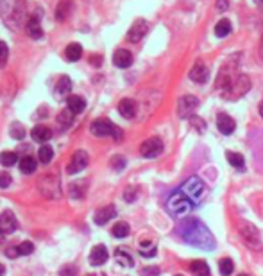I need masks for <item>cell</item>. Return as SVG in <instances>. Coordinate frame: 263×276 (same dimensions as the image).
<instances>
[{"instance_id":"obj_55","label":"cell","mask_w":263,"mask_h":276,"mask_svg":"<svg viewBox=\"0 0 263 276\" xmlns=\"http://www.w3.org/2000/svg\"><path fill=\"white\" fill-rule=\"evenodd\" d=\"M238 276H247V275H238Z\"/></svg>"},{"instance_id":"obj_9","label":"cell","mask_w":263,"mask_h":276,"mask_svg":"<svg viewBox=\"0 0 263 276\" xmlns=\"http://www.w3.org/2000/svg\"><path fill=\"white\" fill-rule=\"evenodd\" d=\"M197 108H199V99L194 97V95H183V97L177 101V115L181 118L194 117Z\"/></svg>"},{"instance_id":"obj_23","label":"cell","mask_w":263,"mask_h":276,"mask_svg":"<svg viewBox=\"0 0 263 276\" xmlns=\"http://www.w3.org/2000/svg\"><path fill=\"white\" fill-rule=\"evenodd\" d=\"M66 104H68V109H72L75 115L77 113H83L86 108V101L79 95H68L66 99Z\"/></svg>"},{"instance_id":"obj_42","label":"cell","mask_w":263,"mask_h":276,"mask_svg":"<svg viewBox=\"0 0 263 276\" xmlns=\"http://www.w3.org/2000/svg\"><path fill=\"white\" fill-rule=\"evenodd\" d=\"M111 167H113L115 171H122V169L125 167V158L120 156V154L113 156V158H111Z\"/></svg>"},{"instance_id":"obj_35","label":"cell","mask_w":263,"mask_h":276,"mask_svg":"<svg viewBox=\"0 0 263 276\" xmlns=\"http://www.w3.org/2000/svg\"><path fill=\"white\" fill-rule=\"evenodd\" d=\"M129 232H131V228H129V224L127 222H117L113 226V235L117 237V239H124V237H127L129 235Z\"/></svg>"},{"instance_id":"obj_12","label":"cell","mask_w":263,"mask_h":276,"mask_svg":"<svg viewBox=\"0 0 263 276\" xmlns=\"http://www.w3.org/2000/svg\"><path fill=\"white\" fill-rule=\"evenodd\" d=\"M86 165H88V153L79 149V151H75V153L72 154V160H70V163H68V174L81 172L83 169H86Z\"/></svg>"},{"instance_id":"obj_18","label":"cell","mask_w":263,"mask_h":276,"mask_svg":"<svg viewBox=\"0 0 263 276\" xmlns=\"http://www.w3.org/2000/svg\"><path fill=\"white\" fill-rule=\"evenodd\" d=\"M25 33H27L30 38H34V39H40L41 36H43V29H41L38 15L30 16V18L27 20V24H25Z\"/></svg>"},{"instance_id":"obj_3","label":"cell","mask_w":263,"mask_h":276,"mask_svg":"<svg viewBox=\"0 0 263 276\" xmlns=\"http://www.w3.org/2000/svg\"><path fill=\"white\" fill-rule=\"evenodd\" d=\"M165 207H167V210H169V213L172 217H183V215H186L190 210L195 208L194 205L186 199V196H184L183 192H179V188L167 197V205H165Z\"/></svg>"},{"instance_id":"obj_40","label":"cell","mask_w":263,"mask_h":276,"mask_svg":"<svg viewBox=\"0 0 263 276\" xmlns=\"http://www.w3.org/2000/svg\"><path fill=\"white\" fill-rule=\"evenodd\" d=\"M7 58H9V49H7L5 41H0V69H2V67H5V63H7Z\"/></svg>"},{"instance_id":"obj_33","label":"cell","mask_w":263,"mask_h":276,"mask_svg":"<svg viewBox=\"0 0 263 276\" xmlns=\"http://www.w3.org/2000/svg\"><path fill=\"white\" fill-rule=\"evenodd\" d=\"M231 33V22L229 20H220L219 24H217V27H215V34L219 36V38H226V36Z\"/></svg>"},{"instance_id":"obj_25","label":"cell","mask_w":263,"mask_h":276,"mask_svg":"<svg viewBox=\"0 0 263 276\" xmlns=\"http://www.w3.org/2000/svg\"><path fill=\"white\" fill-rule=\"evenodd\" d=\"M38 167V160L34 156H24L20 160V171L24 174H32Z\"/></svg>"},{"instance_id":"obj_49","label":"cell","mask_w":263,"mask_h":276,"mask_svg":"<svg viewBox=\"0 0 263 276\" xmlns=\"http://www.w3.org/2000/svg\"><path fill=\"white\" fill-rule=\"evenodd\" d=\"M91 63H93V65H100V58H91Z\"/></svg>"},{"instance_id":"obj_22","label":"cell","mask_w":263,"mask_h":276,"mask_svg":"<svg viewBox=\"0 0 263 276\" xmlns=\"http://www.w3.org/2000/svg\"><path fill=\"white\" fill-rule=\"evenodd\" d=\"M72 9H74L72 0H61L59 4H58V7H56V18L59 20V22H65L70 16V13H72Z\"/></svg>"},{"instance_id":"obj_36","label":"cell","mask_w":263,"mask_h":276,"mask_svg":"<svg viewBox=\"0 0 263 276\" xmlns=\"http://www.w3.org/2000/svg\"><path fill=\"white\" fill-rule=\"evenodd\" d=\"M74 117H75V113L72 111V109H61L59 113H58V122L59 124H63V126H70V124L74 122Z\"/></svg>"},{"instance_id":"obj_43","label":"cell","mask_w":263,"mask_h":276,"mask_svg":"<svg viewBox=\"0 0 263 276\" xmlns=\"http://www.w3.org/2000/svg\"><path fill=\"white\" fill-rule=\"evenodd\" d=\"M136 196H138V188L136 187H129V188H125V192H124V199L127 203H133L134 199H136Z\"/></svg>"},{"instance_id":"obj_15","label":"cell","mask_w":263,"mask_h":276,"mask_svg":"<svg viewBox=\"0 0 263 276\" xmlns=\"http://www.w3.org/2000/svg\"><path fill=\"white\" fill-rule=\"evenodd\" d=\"M108 258H110V253H108V249L104 246H100V244L95 246L91 249V253H89V264L93 267L104 266L106 262H108Z\"/></svg>"},{"instance_id":"obj_41","label":"cell","mask_w":263,"mask_h":276,"mask_svg":"<svg viewBox=\"0 0 263 276\" xmlns=\"http://www.w3.org/2000/svg\"><path fill=\"white\" fill-rule=\"evenodd\" d=\"M18 247V253H20V256H25V255H30V253L34 251V246H32V242H22L20 246H16Z\"/></svg>"},{"instance_id":"obj_8","label":"cell","mask_w":263,"mask_h":276,"mask_svg":"<svg viewBox=\"0 0 263 276\" xmlns=\"http://www.w3.org/2000/svg\"><path fill=\"white\" fill-rule=\"evenodd\" d=\"M249 90H251V79H249L247 75L240 74L238 77H236V81H234L228 90H224L222 97L228 99V101H236V99L243 97V95L247 94Z\"/></svg>"},{"instance_id":"obj_51","label":"cell","mask_w":263,"mask_h":276,"mask_svg":"<svg viewBox=\"0 0 263 276\" xmlns=\"http://www.w3.org/2000/svg\"><path fill=\"white\" fill-rule=\"evenodd\" d=\"M260 56L263 58V39H262V43H260Z\"/></svg>"},{"instance_id":"obj_17","label":"cell","mask_w":263,"mask_h":276,"mask_svg":"<svg viewBox=\"0 0 263 276\" xmlns=\"http://www.w3.org/2000/svg\"><path fill=\"white\" fill-rule=\"evenodd\" d=\"M117 215V208L113 207V205H108V207H102L97 210V213H95L93 221L95 224H99V226H104L106 222L111 221L113 217Z\"/></svg>"},{"instance_id":"obj_14","label":"cell","mask_w":263,"mask_h":276,"mask_svg":"<svg viewBox=\"0 0 263 276\" xmlns=\"http://www.w3.org/2000/svg\"><path fill=\"white\" fill-rule=\"evenodd\" d=\"M217 128H219V131L222 135H231L236 129V122L233 120V117H229L228 113L220 111L217 115Z\"/></svg>"},{"instance_id":"obj_24","label":"cell","mask_w":263,"mask_h":276,"mask_svg":"<svg viewBox=\"0 0 263 276\" xmlns=\"http://www.w3.org/2000/svg\"><path fill=\"white\" fill-rule=\"evenodd\" d=\"M81 56H83V47H81L79 43H70L68 47L65 49V58L66 61H72V63H75V61H79Z\"/></svg>"},{"instance_id":"obj_32","label":"cell","mask_w":263,"mask_h":276,"mask_svg":"<svg viewBox=\"0 0 263 276\" xmlns=\"http://www.w3.org/2000/svg\"><path fill=\"white\" fill-rule=\"evenodd\" d=\"M85 190H86V181H75L70 185V196L74 197V199H81V197L85 196Z\"/></svg>"},{"instance_id":"obj_11","label":"cell","mask_w":263,"mask_h":276,"mask_svg":"<svg viewBox=\"0 0 263 276\" xmlns=\"http://www.w3.org/2000/svg\"><path fill=\"white\" fill-rule=\"evenodd\" d=\"M147 31H149L147 20H144V18L134 20L133 25H131V29L127 31V41H131V43H138L140 39L147 34Z\"/></svg>"},{"instance_id":"obj_52","label":"cell","mask_w":263,"mask_h":276,"mask_svg":"<svg viewBox=\"0 0 263 276\" xmlns=\"http://www.w3.org/2000/svg\"><path fill=\"white\" fill-rule=\"evenodd\" d=\"M256 4H260V5H263V0H256Z\"/></svg>"},{"instance_id":"obj_27","label":"cell","mask_w":263,"mask_h":276,"mask_svg":"<svg viewBox=\"0 0 263 276\" xmlns=\"http://www.w3.org/2000/svg\"><path fill=\"white\" fill-rule=\"evenodd\" d=\"M226 156H228L229 165H233L236 171H243V169H245V160H243V156L240 153H233V151H228V153H226Z\"/></svg>"},{"instance_id":"obj_39","label":"cell","mask_w":263,"mask_h":276,"mask_svg":"<svg viewBox=\"0 0 263 276\" xmlns=\"http://www.w3.org/2000/svg\"><path fill=\"white\" fill-rule=\"evenodd\" d=\"M190 126H192L197 133H204V131H206V122H204L201 117H197V115L190 117Z\"/></svg>"},{"instance_id":"obj_29","label":"cell","mask_w":263,"mask_h":276,"mask_svg":"<svg viewBox=\"0 0 263 276\" xmlns=\"http://www.w3.org/2000/svg\"><path fill=\"white\" fill-rule=\"evenodd\" d=\"M72 90V81L68 75H61L58 84H56V92L59 95H68V92Z\"/></svg>"},{"instance_id":"obj_1","label":"cell","mask_w":263,"mask_h":276,"mask_svg":"<svg viewBox=\"0 0 263 276\" xmlns=\"http://www.w3.org/2000/svg\"><path fill=\"white\" fill-rule=\"evenodd\" d=\"M177 233L184 242H188L190 246H195L199 249H204V251H213L215 246H217L215 237L209 232V228L201 219H195V217H188V219L181 221Z\"/></svg>"},{"instance_id":"obj_21","label":"cell","mask_w":263,"mask_h":276,"mask_svg":"<svg viewBox=\"0 0 263 276\" xmlns=\"http://www.w3.org/2000/svg\"><path fill=\"white\" fill-rule=\"evenodd\" d=\"M30 137H32L34 142H49L50 138H52V131L47 126H36L30 131Z\"/></svg>"},{"instance_id":"obj_31","label":"cell","mask_w":263,"mask_h":276,"mask_svg":"<svg viewBox=\"0 0 263 276\" xmlns=\"http://www.w3.org/2000/svg\"><path fill=\"white\" fill-rule=\"evenodd\" d=\"M115 256H117V262L122 264V266H125V267H133L134 266L133 256H131L127 251H124V249H117V251H115Z\"/></svg>"},{"instance_id":"obj_30","label":"cell","mask_w":263,"mask_h":276,"mask_svg":"<svg viewBox=\"0 0 263 276\" xmlns=\"http://www.w3.org/2000/svg\"><path fill=\"white\" fill-rule=\"evenodd\" d=\"M52 158H54V149L50 147V145H47V143H45V145H41L40 151H38V160L47 165V163L52 162Z\"/></svg>"},{"instance_id":"obj_16","label":"cell","mask_w":263,"mask_h":276,"mask_svg":"<svg viewBox=\"0 0 263 276\" xmlns=\"http://www.w3.org/2000/svg\"><path fill=\"white\" fill-rule=\"evenodd\" d=\"M208 77H209V70L203 61H197V63L192 67V70H190V79H192L194 83H206Z\"/></svg>"},{"instance_id":"obj_56","label":"cell","mask_w":263,"mask_h":276,"mask_svg":"<svg viewBox=\"0 0 263 276\" xmlns=\"http://www.w3.org/2000/svg\"><path fill=\"white\" fill-rule=\"evenodd\" d=\"M177 276H183V275H177Z\"/></svg>"},{"instance_id":"obj_10","label":"cell","mask_w":263,"mask_h":276,"mask_svg":"<svg viewBox=\"0 0 263 276\" xmlns=\"http://www.w3.org/2000/svg\"><path fill=\"white\" fill-rule=\"evenodd\" d=\"M161 151H163V142H161V138H158V137L147 138V140L140 145V154L144 158H156L161 154Z\"/></svg>"},{"instance_id":"obj_2","label":"cell","mask_w":263,"mask_h":276,"mask_svg":"<svg viewBox=\"0 0 263 276\" xmlns=\"http://www.w3.org/2000/svg\"><path fill=\"white\" fill-rule=\"evenodd\" d=\"M204 181L201 179L199 176H190L186 181L181 183V187H179V192H183L186 196L194 207H199L201 201H203V196H204Z\"/></svg>"},{"instance_id":"obj_7","label":"cell","mask_w":263,"mask_h":276,"mask_svg":"<svg viewBox=\"0 0 263 276\" xmlns=\"http://www.w3.org/2000/svg\"><path fill=\"white\" fill-rule=\"evenodd\" d=\"M238 75H236V61L233 63V59H231V61H228V63L224 65L222 69L219 70V75H217V83H215V86H217V90H220V94H222L224 90H228L229 86L236 81Z\"/></svg>"},{"instance_id":"obj_6","label":"cell","mask_w":263,"mask_h":276,"mask_svg":"<svg viewBox=\"0 0 263 276\" xmlns=\"http://www.w3.org/2000/svg\"><path fill=\"white\" fill-rule=\"evenodd\" d=\"M38 190L47 199H58L61 196L59 177L54 176V174H47V176L40 177L38 179Z\"/></svg>"},{"instance_id":"obj_50","label":"cell","mask_w":263,"mask_h":276,"mask_svg":"<svg viewBox=\"0 0 263 276\" xmlns=\"http://www.w3.org/2000/svg\"><path fill=\"white\" fill-rule=\"evenodd\" d=\"M4 273H5V267L0 264V276H4Z\"/></svg>"},{"instance_id":"obj_34","label":"cell","mask_w":263,"mask_h":276,"mask_svg":"<svg viewBox=\"0 0 263 276\" xmlns=\"http://www.w3.org/2000/svg\"><path fill=\"white\" fill-rule=\"evenodd\" d=\"M140 253L145 256V258H150V256L156 255V244H154L152 241H144L142 244H140Z\"/></svg>"},{"instance_id":"obj_48","label":"cell","mask_w":263,"mask_h":276,"mask_svg":"<svg viewBox=\"0 0 263 276\" xmlns=\"http://www.w3.org/2000/svg\"><path fill=\"white\" fill-rule=\"evenodd\" d=\"M258 111H260V117L263 118V101L260 103V106H258Z\"/></svg>"},{"instance_id":"obj_26","label":"cell","mask_w":263,"mask_h":276,"mask_svg":"<svg viewBox=\"0 0 263 276\" xmlns=\"http://www.w3.org/2000/svg\"><path fill=\"white\" fill-rule=\"evenodd\" d=\"M190 271L195 276H209V266L204 260H194L190 264Z\"/></svg>"},{"instance_id":"obj_37","label":"cell","mask_w":263,"mask_h":276,"mask_svg":"<svg viewBox=\"0 0 263 276\" xmlns=\"http://www.w3.org/2000/svg\"><path fill=\"white\" fill-rule=\"evenodd\" d=\"M219 269H220V275L222 276H229L234 269L233 260H231V258H222V260L219 262Z\"/></svg>"},{"instance_id":"obj_19","label":"cell","mask_w":263,"mask_h":276,"mask_svg":"<svg viewBox=\"0 0 263 276\" xmlns=\"http://www.w3.org/2000/svg\"><path fill=\"white\" fill-rule=\"evenodd\" d=\"M113 63L117 65L118 69H127V67L133 65V54H131L129 50L118 49L113 56Z\"/></svg>"},{"instance_id":"obj_28","label":"cell","mask_w":263,"mask_h":276,"mask_svg":"<svg viewBox=\"0 0 263 276\" xmlns=\"http://www.w3.org/2000/svg\"><path fill=\"white\" fill-rule=\"evenodd\" d=\"M16 162H18V154H16L15 151H4V153H0V165H4V167H13Z\"/></svg>"},{"instance_id":"obj_38","label":"cell","mask_w":263,"mask_h":276,"mask_svg":"<svg viewBox=\"0 0 263 276\" xmlns=\"http://www.w3.org/2000/svg\"><path fill=\"white\" fill-rule=\"evenodd\" d=\"M9 133H11V137L15 138V140H24L25 138V128L22 126V124L15 122L13 126H11Z\"/></svg>"},{"instance_id":"obj_46","label":"cell","mask_w":263,"mask_h":276,"mask_svg":"<svg viewBox=\"0 0 263 276\" xmlns=\"http://www.w3.org/2000/svg\"><path fill=\"white\" fill-rule=\"evenodd\" d=\"M5 255L9 256V258H18L20 256V253H18V247H9V249H5Z\"/></svg>"},{"instance_id":"obj_47","label":"cell","mask_w":263,"mask_h":276,"mask_svg":"<svg viewBox=\"0 0 263 276\" xmlns=\"http://www.w3.org/2000/svg\"><path fill=\"white\" fill-rule=\"evenodd\" d=\"M229 4H228V0H217V9L220 11V13H224V11H228Z\"/></svg>"},{"instance_id":"obj_44","label":"cell","mask_w":263,"mask_h":276,"mask_svg":"<svg viewBox=\"0 0 263 276\" xmlns=\"http://www.w3.org/2000/svg\"><path fill=\"white\" fill-rule=\"evenodd\" d=\"M11 181L13 179H11L9 174L5 172V171H0V188H7L11 185Z\"/></svg>"},{"instance_id":"obj_54","label":"cell","mask_w":263,"mask_h":276,"mask_svg":"<svg viewBox=\"0 0 263 276\" xmlns=\"http://www.w3.org/2000/svg\"><path fill=\"white\" fill-rule=\"evenodd\" d=\"M2 2H4V0H0V5H2Z\"/></svg>"},{"instance_id":"obj_13","label":"cell","mask_w":263,"mask_h":276,"mask_svg":"<svg viewBox=\"0 0 263 276\" xmlns=\"http://www.w3.org/2000/svg\"><path fill=\"white\" fill-rule=\"evenodd\" d=\"M16 228H18V221H16V217L13 215V213L4 212L0 215V233H2V235H11V233H15Z\"/></svg>"},{"instance_id":"obj_45","label":"cell","mask_w":263,"mask_h":276,"mask_svg":"<svg viewBox=\"0 0 263 276\" xmlns=\"http://www.w3.org/2000/svg\"><path fill=\"white\" fill-rule=\"evenodd\" d=\"M142 275H144V276H158L159 269H158V267H145Z\"/></svg>"},{"instance_id":"obj_5","label":"cell","mask_w":263,"mask_h":276,"mask_svg":"<svg viewBox=\"0 0 263 276\" xmlns=\"http://www.w3.org/2000/svg\"><path fill=\"white\" fill-rule=\"evenodd\" d=\"M89 131H91L93 137H100V138L113 137L115 140H120V138H122V131H120L111 120H108V118H97V120H93L91 126H89Z\"/></svg>"},{"instance_id":"obj_4","label":"cell","mask_w":263,"mask_h":276,"mask_svg":"<svg viewBox=\"0 0 263 276\" xmlns=\"http://www.w3.org/2000/svg\"><path fill=\"white\" fill-rule=\"evenodd\" d=\"M238 233L243 239L245 246L254 249V251H260L263 249V242H262V235H260L258 228L253 226L251 222L247 221H238Z\"/></svg>"},{"instance_id":"obj_20","label":"cell","mask_w":263,"mask_h":276,"mask_svg":"<svg viewBox=\"0 0 263 276\" xmlns=\"http://www.w3.org/2000/svg\"><path fill=\"white\" fill-rule=\"evenodd\" d=\"M118 113L124 118H134L136 115V103L133 99H122L118 103Z\"/></svg>"},{"instance_id":"obj_53","label":"cell","mask_w":263,"mask_h":276,"mask_svg":"<svg viewBox=\"0 0 263 276\" xmlns=\"http://www.w3.org/2000/svg\"><path fill=\"white\" fill-rule=\"evenodd\" d=\"M2 241H4V237H2V233H0V242H2Z\"/></svg>"}]
</instances>
